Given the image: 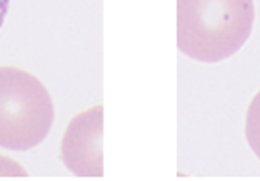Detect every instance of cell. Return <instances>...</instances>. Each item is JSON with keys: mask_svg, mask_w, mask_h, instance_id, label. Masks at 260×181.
Here are the masks:
<instances>
[{"mask_svg": "<svg viewBox=\"0 0 260 181\" xmlns=\"http://www.w3.org/2000/svg\"><path fill=\"white\" fill-rule=\"evenodd\" d=\"M252 26V0H177V47L195 61L217 63L236 55Z\"/></svg>", "mask_w": 260, "mask_h": 181, "instance_id": "1", "label": "cell"}, {"mask_svg": "<svg viewBox=\"0 0 260 181\" xmlns=\"http://www.w3.org/2000/svg\"><path fill=\"white\" fill-rule=\"evenodd\" d=\"M55 110L45 83L12 65H0V146L30 150L39 146L51 126Z\"/></svg>", "mask_w": 260, "mask_h": 181, "instance_id": "2", "label": "cell"}, {"mask_svg": "<svg viewBox=\"0 0 260 181\" xmlns=\"http://www.w3.org/2000/svg\"><path fill=\"white\" fill-rule=\"evenodd\" d=\"M104 106H91L75 114L61 138V163L75 177L104 175Z\"/></svg>", "mask_w": 260, "mask_h": 181, "instance_id": "3", "label": "cell"}, {"mask_svg": "<svg viewBox=\"0 0 260 181\" xmlns=\"http://www.w3.org/2000/svg\"><path fill=\"white\" fill-rule=\"evenodd\" d=\"M244 134H246L248 146L260 159V89L256 92V96L248 104L246 122H244Z\"/></svg>", "mask_w": 260, "mask_h": 181, "instance_id": "4", "label": "cell"}, {"mask_svg": "<svg viewBox=\"0 0 260 181\" xmlns=\"http://www.w3.org/2000/svg\"><path fill=\"white\" fill-rule=\"evenodd\" d=\"M28 173L12 159L0 155V177H26Z\"/></svg>", "mask_w": 260, "mask_h": 181, "instance_id": "5", "label": "cell"}, {"mask_svg": "<svg viewBox=\"0 0 260 181\" xmlns=\"http://www.w3.org/2000/svg\"><path fill=\"white\" fill-rule=\"evenodd\" d=\"M8 8H10V0H0V28L6 20V14H8Z\"/></svg>", "mask_w": 260, "mask_h": 181, "instance_id": "6", "label": "cell"}]
</instances>
